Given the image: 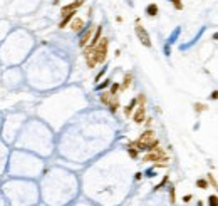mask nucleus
<instances>
[{"label":"nucleus","instance_id":"obj_20","mask_svg":"<svg viewBox=\"0 0 218 206\" xmlns=\"http://www.w3.org/2000/svg\"><path fill=\"white\" fill-rule=\"evenodd\" d=\"M127 152H129L131 158H134V159L139 156V151H138V149H134V148H127Z\"/></svg>","mask_w":218,"mask_h":206},{"label":"nucleus","instance_id":"obj_6","mask_svg":"<svg viewBox=\"0 0 218 206\" xmlns=\"http://www.w3.org/2000/svg\"><path fill=\"white\" fill-rule=\"evenodd\" d=\"M92 34H94V27H89L87 30H84V34L81 35V40H79V45H81V47H87V44L91 42Z\"/></svg>","mask_w":218,"mask_h":206},{"label":"nucleus","instance_id":"obj_2","mask_svg":"<svg viewBox=\"0 0 218 206\" xmlns=\"http://www.w3.org/2000/svg\"><path fill=\"white\" fill-rule=\"evenodd\" d=\"M134 30H136V35H138V39L141 40V44L144 45V47H148V49H151V39H149V34L146 32V29L141 25V22H139V18H136V27H134Z\"/></svg>","mask_w":218,"mask_h":206},{"label":"nucleus","instance_id":"obj_4","mask_svg":"<svg viewBox=\"0 0 218 206\" xmlns=\"http://www.w3.org/2000/svg\"><path fill=\"white\" fill-rule=\"evenodd\" d=\"M131 116H133V121H134L136 124H143V123H144V119H146V109L141 107V106H138V109L133 111Z\"/></svg>","mask_w":218,"mask_h":206},{"label":"nucleus","instance_id":"obj_16","mask_svg":"<svg viewBox=\"0 0 218 206\" xmlns=\"http://www.w3.org/2000/svg\"><path fill=\"white\" fill-rule=\"evenodd\" d=\"M206 181L208 185H211V188H216V179H215L213 174H206Z\"/></svg>","mask_w":218,"mask_h":206},{"label":"nucleus","instance_id":"obj_25","mask_svg":"<svg viewBox=\"0 0 218 206\" xmlns=\"http://www.w3.org/2000/svg\"><path fill=\"white\" fill-rule=\"evenodd\" d=\"M109 84H111V80H104V82H102V84H99V86H97V89H102V87H107L109 86Z\"/></svg>","mask_w":218,"mask_h":206},{"label":"nucleus","instance_id":"obj_12","mask_svg":"<svg viewBox=\"0 0 218 206\" xmlns=\"http://www.w3.org/2000/svg\"><path fill=\"white\" fill-rule=\"evenodd\" d=\"M131 82H133V74H124L123 84H119V86H121V90H126L127 87L131 86Z\"/></svg>","mask_w":218,"mask_h":206},{"label":"nucleus","instance_id":"obj_5","mask_svg":"<svg viewBox=\"0 0 218 206\" xmlns=\"http://www.w3.org/2000/svg\"><path fill=\"white\" fill-rule=\"evenodd\" d=\"M82 55H84V59H86L87 67L94 69L96 60H94V52H92V47H86V49H84V52H82Z\"/></svg>","mask_w":218,"mask_h":206},{"label":"nucleus","instance_id":"obj_28","mask_svg":"<svg viewBox=\"0 0 218 206\" xmlns=\"http://www.w3.org/2000/svg\"><path fill=\"white\" fill-rule=\"evenodd\" d=\"M218 97V92L216 90H213V94H211V99H216Z\"/></svg>","mask_w":218,"mask_h":206},{"label":"nucleus","instance_id":"obj_15","mask_svg":"<svg viewBox=\"0 0 218 206\" xmlns=\"http://www.w3.org/2000/svg\"><path fill=\"white\" fill-rule=\"evenodd\" d=\"M196 186H198L200 189H206L210 185H208V181H206V179H198V181H196Z\"/></svg>","mask_w":218,"mask_h":206},{"label":"nucleus","instance_id":"obj_27","mask_svg":"<svg viewBox=\"0 0 218 206\" xmlns=\"http://www.w3.org/2000/svg\"><path fill=\"white\" fill-rule=\"evenodd\" d=\"M104 72H106V69H102V72H99L97 76H96V80H99V79H101V77H102V74H104Z\"/></svg>","mask_w":218,"mask_h":206},{"label":"nucleus","instance_id":"obj_23","mask_svg":"<svg viewBox=\"0 0 218 206\" xmlns=\"http://www.w3.org/2000/svg\"><path fill=\"white\" fill-rule=\"evenodd\" d=\"M216 201H218L216 195H211L210 198H208V204H210V206H216Z\"/></svg>","mask_w":218,"mask_h":206},{"label":"nucleus","instance_id":"obj_10","mask_svg":"<svg viewBox=\"0 0 218 206\" xmlns=\"http://www.w3.org/2000/svg\"><path fill=\"white\" fill-rule=\"evenodd\" d=\"M74 17H76V12H69V14H64V15H62L61 24H59V27H61V29H64V27L67 25V24H69V22L72 20Z\"/></svg>","mask_w":218,"mask_h":206},{"label":"nucleus","instance_id":"obj_21","mask_svg":"<svg viewBox=\"0 0 218 206\" xmlns=\"http://www.w3.org/2000/svg\"><path fill=\"white\" fill-rule=\"evenodd\" d=\"M173 2V7L176 8V10H183V2L181 0H171Z\"/></svg>","mask_w":218,"mask_h":206},{"label":"nucleus","instance_id":"obj_14","mask_svg":"<svg viewBox=\"0 0 218 206\" xmlns=\"http://www.w3.org/2000/svg\"><path fill=\"white\" fill-rule=\"evenodd\" d=\"M107 107H109V111L113 112V114H116V112H117V109H119V107H121V106H119V101H117V97H116V99H114V101H113V102H111V104H109V106H107Z\"/></svg>","mask_w":218,"mask_h":206},{"label":"nucleus","instance_id":"obj_22","mask_svg":"<svg viewBox=\"0 0 218 206\" xmlns=\"http://www.w3.org/2000/svg\"><path fill=\"white\" fill-rule=\"evenodd\" d=\"M119 89H121V86L117 82H114V84H111V90H109V92H111V94H117Z\"/></svg>","mask_w":218,"mask_h":206},{"label":"nucleus","instance_id":"obj_17","mask_svg":"<svg viewBox=\"0 0 218 206\" xmlns=\"http://www.w3.org/2000/svg\"><path fill=\"white\" fill-rule=\"evenodd\" d=\"M193 107H195L196 112H203V111H206V106L201 104V102H195V106H193Z\"/></svg>","mask_w":218,"mask_h":206},{"label":"nucleus","instance_id":"obj_11","mask_svg":"<svg viewBox=\"0 0 218 206\" xmlns=\"http://www.w3.org/2000/svg\"><path fill=\"white\" fill-rule=\"evenodd\" d=\"M158 12H160V7H158L156 4H149L148 7H146V14H148V17H156Z\"/></svg>","mask_w":218,"mask_h":206},{"label":"nucleus","instance_id":"obj_3","mask_svg":"<svg viewBox=\"0 0 218 206\" xmlns=\"http://www.w3.org/2000/svg\"><path fill=\"white\" fill-rule=\"evenodd\" d=\"M82 4H84V0H76V2H71V4H67V5H62L61 15L69 14V12H77V8H79Z\"/></svg>","mask_w":218,"mask_h":206},{"label":"nucleus","instance_id":"obj_24","mask_svg":"<svg viewBox=\"0 0 218 206\" xmlns=\"http://www.w3.org/2000/svg\"><path fill=\"white\" fill-rule=\"evenodd\" d=\"M166 181H168V176H164L163 179H161V183H160V185H156V186H154V191H158V189H161V188H163V186L166 185Z\"/></svg>","mask_w":218,"mask_h":206},{"label":"nucleus","instance_id":"obj_26","mask_svg":"<svg viewBox=\"0 0 218 206\" xmlns=\"http://www.w3.org/2000/svg\"><path fill=\"white\" fill-rule=\"evenodd\" d=\"M191 198H193L191 195H186L185 198H183V201H185V203H190V201H191Z\"/></svg>","mask_w":218,"mask_h":206},{"label":"nucleus","instance_id":"obj_18","mask_svg":"<svg viewBox=\"0 0 218 206\" xmlns=\"http://www.w3.org/2000/svg\"><path fill=\"white\" fill-rule=\"evenodd\" d=\"M136 102H138L141 107H144V102H146V96L144 94H138V97H136Z\"/></svg>","mask_w":218,"mask_h":206},{"label":"nucleus","instance_id":"obj_13","mask_svg":"<svg viewBox=\"0 0 218 206\" xmlns=\"http://www.w3.org/2000/svg\"><path fill=\"white\" fill-rule=\"evenodd\" d=\"M136 104H138V102H136V99H133V101H131L129 104H127L126 107H124V116H126V117H129L131 114H133V111H134Z\"/></svg>","mask_w":218,"mask_h":206},{"label":"nucleus","instance_id":"obj_8","mask_svg":"<svg viewBox=\"0 0 218 206\" xmlns=\"http://www.w3.org/2000/svg\"><path fill=\"white\" fill-rule=\"evenodd\" d=\"M69 24H71V29H72L74 32H81V30L84 29V20L81 17H74Z\"/></svg>","mask_w":218,"mask_h":206},{"label":"nucleus","instance_id":"obj_19","mask_svg":"<svg viewBox=\"0 0 218 206\" xmlns=\"http://www.w3.org/2000/svg\"><path fill=\"white\" fill-rule=\"evenodd\" d=\"M170 201L176 203V191H174V186H170Z\"/></svg>","mask_w":218,"mask_h":206},{"label":"nucleus","instance_id":"obj_1","mask_svg":"<svg viewBox=\"0 0 218 206\" xmlns=\"http://www.w3.org/2000/svg\"><path fill=\"white\" fill-rule=\"evenodd\" d=\"M107 47H109V40L106 39V37H101L99 42L92 47L96 64H104L106 62V57H107Z\"/></svg>","mask_w":218,"mask_h":206},{"label":"nucleus","instance_id":"obj_9","mask_svg":"<svg viewBox=\"0 0 218 206\" xmlns=\"http://www.w3.org/2000/svg\"><path fill=\"white\" fill-rule=\"evenodd\" d=\"M101 35H102V25H99V27H96V30H94V35L91 37V42H89V47H94L96 44L99 42V39H101Z\"/></svg>","mask_w":218,"mask_h":206},{"label":"nucleus","instance_id":"obj_7","mask_svg":"<svg viewBox=\"0 0 218 206\" xmlns=\"http://www.w3.org/2000/svg\"><path fill=\"white\" fill-rule=\"evenodd\" d=\"M116 97H117L116 94H111L109 90H104V92H102V94L99 96V101H101L104 106H109V104H111V102H113Z\"/></svg>","mask_w":218,"mask_h":206}]
</instances>
